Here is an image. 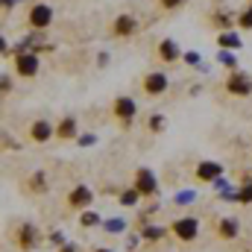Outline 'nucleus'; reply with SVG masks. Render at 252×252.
I'll list each match as a JSON object with an SVG mask.
<instances>
[{"instance_id": "nucleus-1", "label": "nucleus", "mask_w": 252, "mask_h": 252, "mask_svg": "<svg viewBox=\"0 0 252 252\" xmlns=\"http://www.w3.org/2000/svg\"><path fill=\"white\" fill-rule=\"evenodd\" d=\"M173 235H176L179 241H193V238L199 235V220H196V217H182V220H176V223H173Z\"/></svg>"}, {"instance_id": "nucleus-29", "label": "nucleus", "mask_w": 252, "mask_h": 252, "mask_svg": "<svg viewBox=\"0 0 252 252\" xmlns=\"http://www.w3.org/2000/svg\"><path fill=\"white\" fill-rule=\"evenodd\" d=\"M12 3H15V0H3V6H12Z\"/></svg>"}, {"instance_id": "nucleus-3", "label": "nucleus", "mask_w": 252, "mask_h": 252, "mask_svg": "<svg viewBox=\"0 0 252 252\" xmlns=\"http://www.w3.org/2000/svg\"><path fill=\"white\" fill-rule=\"evenodd\" d=\"M38 70V56L35 53H21L18 56V73L21 76H35Z\"/></svg>"}, {"instance_id": "nucleus-30", "label": "nucleus", "mask_w": 252, "mask_h": 252, "mask_svg": "<svg viewBox=\"0 0 252 252\" xmlns=\"http://www.w3.org/2000/svg\"><path fill=\"white\" fill-rule=\"evenodd\" d=\"M64 252H76V250H73V247H64Z\"/></svg>"}, {"instance_id": "nucleus-27", "label": "nucleus", "mask_w": 252, "mask_h": 252, "mask_svg": "<svg viewBox=\"0 0 252 252\" xmlns=\"http://www.w3.org/2000/svg\"><path fill=\"white\" fill-rule=\"evenodd\" d=\"M185 59H188L190 64H196V62H199V53H185Z\"/></svg>"}, {"instance_id": "nucleus-19", "label": "nucleus", "mask_w": 252, "mask_h": 252, "mask_svg": "<svg viewBox=\"0 0 252 252\" xmlns=\"http://www.w3.org/2000/svg\"><path fill=\"white\" fill-rule=\"evenodd\" d=\"M193 196H196L193 190H182V193H176V202H179V205H190V202H193Z\"/></svg>"}, {"instance_id": "nucleus-14", "label": "nucleus", "mask_w": 252, "mask_h": 252, "mask_svg": "<svg viewBox=\"0 0 252 252\" xmlns=\"http://www.w3.org/2000/svg\"><path fill=\"white\" fill-rule=\"evenodd\" d=\"M32 244H35V229L32 226H24L21 229V247L24 250H32Z\"/></svg>"}, {"instance_id": "nucleus-15", "label": "nucleus", "mask_w": 252, "mask_h": 252, "mask_svg": "<svg viewBox=\"0 0 252 252\" xmlns=\"http://www.w3.org/2000/svg\"><path fill=\"white\" fill-rule=\"evenodd\" d=\"M217 41H220V47H241V38H238V35H232V32H223Z\"/></svg>"}, {"instance_id": "nucleus-8", "label": "nucleus", "mask_w": 252, "mask_h": 252, "mask_svg": "<svg viewBox=\"0 0 252 252\" xmlns=\"http://www.w3.org/2000/svg\"><path fill=\"white\" fill-rule=\"evenodd\" d=\"M158 56H161L164 62H176V59H179V44H176L173 38L161 41V47H158Z\"/></svg>"}, {"instance_id": "nucleus-5", "label": "nucleus", "mask_w": 252, "mask_h": 252, "mask_svg": "<svg viewBox=\"0 0 252 252\" xmlns=\"http://www.w3.org/2000/svg\"><path fill=\"white\" fill-rule=\"evenodd\" d=\"M229 91H232V94L247 97V94L252 91V82L244 76V73H235V76H229Z\"/></svg>"}, {"instance_id": "nucleus-24", "label": "nucleus", "mask_w": 252, "mask_h": 252, "mask_svg": "<svg viewBox=\"0 0 252 252\" xmlns=\"http://www.w3.org/2000/svg\"><path fill=\"white\" fill-rule=\"evenodd\" d=\"M238 199H241V202H252V185L241 190V193H238Z\"/></svg>"}, {"instance_id": "nucleus-9", "label": "nucleus", "mask_w": 252, "mask_h": 252, "mask_svg": "<svg viewBox=\"0 0 252 252\" xmlns=\"http://www.w3.org/2000/svg\"><path fill=\"white\" fill-rule=\"evenodd\" d=\"M115 112H118L124 121H132V118H135V100H132V97H121V100L115 103Z\"/></svg>"}, {"instance_id": "nucleus-23", "label": "nucleus", "mask_w": 252, "mask_h": 252, "mask_svg": "<svg viewBox=\"0 0 252 252\" xmlns=\"http://www.w3.org/2000/svg\"><path fill=\"white\" fill-rule=\"evenodd\" d=\"M97 220H100V217H97V214H91V211H88V214H82V226H97Z\"/></svg>"}, {"instance_id": "nucleus-4", "label": "nucleus", "mask_w": 252, "mask_h": 252, "mask_svg": "<svg viewBox=\"0 0 252 252\" xmlns=\"http://www.w3.org/2000/svg\"><path fill=\"white\" fill-rule=\"evenodd\" d=\"M220 173H223V167H220L217 161H199V167H196V176H199V179H205V182L220 179Z\"/></svg>"}, {"instance_id": "nucleus-16", "label": "nucleus", "mask_w": 252, "mask_h": 252, "mask_svg": "<svg viewBox=\"0 0 252 252\" xmlns=\"http://www.w3.org/2000/svg\"><path fill=\"white\" fill-rule=\"evenodd\" d=\"M73 132H76V124H73L70 118H67V121H62V126H59V138H70Z\"/></svg>"}, {"instance_id": "nucleus-17", "label": "nucleus", "mask_w": 252, "mask_h": 252, "mask_svg": "<svg viewBox=\"0 0 252 252\" xmlns=\"http://www.w3.org/2000/svg\"><path fill=\"white\" fill-rule=\"evenodd\" d=\"M138 196H141V190H138V188H132V190H124V196H121V202H124V205H135V202H138Z\"/></svg>"}, {"instance_id": "nucleus-18", "label": "nucleus", "mask_w": 252, "mask_h": 252, "mask_svg": "<svg viewBox=\"0 0 252 252\" xmlns=\"http://www.w3.org/2000/svg\"><path fill=\"white\" fill-rule=\"evenodd\" d=\"M161 235H164V232H161L158 226H147V229H144V238H147V241H161Z\"/></svg>"}, {"instance_id": "nucleus-22", "label": "nucleus", "mask_w": 252, "mask_h": 252, "mask_svg": "<svg viewBox=\"0 0 252 252\" xmlns=\"http://www.w3.org/2000/svg\"><path fill=\"white\" fill-rule=\"evenodd\" d=\"M217 59H220L223 64H229V67H235V56H232V53H226V50H220V56H217Z\"/></svg>"}, {"instance_id": "nucleus-10", "label": "nucleus", "mask_w": 252, "mask_h": 252, "mask_svg": "<svg viewBox=\"0 0 252 252\" xmlns=\"http://www.w3.org/2000/svg\"><path fill=\"white\" fill-rule=\"evenodd\" d=\"M73 208H79V205H88L91 202V190L85 188V185H79V188H73V193H70V199H67Z\"/></svg>"}, {"instance_id": "nucleus-6", "label": "nucleus", "mask_w": 252, "mask_h": 252, "mask_svg": "<svg viewBox=\"0 0 252 252\" xmlns=\"http://www.w3.org/2000/svg\"><path fill=\"white\" fill-rule=\"evenodd\" d=\"M135 188L141 190V193H156V188H158V182H156V176L144 167V170H138V185Z\"/></svg>"}, {"instance_id": "nucleus-31", "label": "nucleus", "mask_w": 252, "mask_h": 252, "mask_svg": "<svg viewBox=\"0 0 252 252\" xmlns=\"http://www.w3.org/2000/svg\"><path fill=\"white\" fill-rule=\"evenodd\" d=\"M100 252H109V250H100Z\"/></svg>"}, {"instance_id": "nucleus-28", "label": "nucleus", "mask_w": 252, "mask_h": 252, "mask_svg": "<svg viewBox=\"0 0 252 252\" xmlns=\"http://www.w3.org/2000/svg\"><path fill=\"white\" fill-rule=\"evenodd\" d=\"M182 0H164V6H179Z\"/></svg>"}, {"instance_id": "nucleus-2", "label": "nucleus", "mask_w": 252, "mask_h": 252, "mask_svg": "<svg viewBox=\"0 0 252 252\" xmlns=\"http://www.w3.org/2000/svg\"><path fill=\"white\" fill-rule=\"evenodd\" d=\"M50 21H53V9L50 6H44V3L32 6V12H30V24L32 27H47Z\"/></svg>"}, {"instance_id": "nucleus-7", "label": "nucleus", "mask_w": 252, "mask_h": 252, "mask_svg": "<svg viewBox=\"0 0 252 252\" xmlns=\"http://www.w3.org/2000/svg\"><path fill=\"white\" fill-rule=\"evenodd\" d=\"M144 88H147V94H161L167 88V76L164 73H150L147 82H144Z\"/></svg>"}, {"instance_id": "nucleus-20", "label": "nucleus", "mask_w": 252, "mask_h": 252, "mask_svg": "<svg viewBox=\"0 0 252 252\" xmlns=\"http://www.w3.org/2000/svg\"><path fill=\"white\" fill-rule=\"evenodd\" d=\"M106 232H124V220H118V217L109 220V223H106Z\"/></svg>"}, {"instance_id": "nucleus-11", "label": "nucleus", "mask_w": 252, "mask_h": 252, "mask_svg": "<svg viewBox=\"0 0 252 252\" xmlns=\"http://www.w3.org/2000/svg\"><path fill=\"white\" fill-rule=\"evenodd\" d=\"M50 135H53V126H50V124L38 121V124L32 126V138H35V141H47Z\"/></svg>"}, {"instance_id": "nucleus-21", "label": "nucleus", "mask_w": 252, "mask_h": 252, "mask_svg": "<svg viewBox=\"0 0 252 252\" xmlns=\"http://www.w3.org/2000/svg\"><path fill=\"white\" fill-rule=\"evenodd\" d=\"M241 27H244V30H250V27H252V6L241 15Z\"/></svg>"}, {"instance_id": "nucleus-26", "label": "nucleus", "mask_w": 252, "mask_h": 252, "mask_svg": "<svg viewBox=\"0 0 252 252\" xmlns=\"http://www.w3.org/2000/svg\"><path fill=\"white\" fill-rule=\"evenodd\" d=\"M50 241H53L56 247H64V244H62V241H64V238H62V232H53V238H50Z\"/></svg>"}, {"instance_id": "nucleus-25", "label": "nucleus", "mask_w": 252, "mask_h": 252, "mask_svg": "<svg viewBox=\"0 0 252 252\" xmlns=\"http://www.w3.org/2000/svg\"><path fill=\"white\" fill-rule=\"evenodd\" d=\"M161 124H164V118H161V115H156V118H150V126H153V129H161Z\"/></svg>"}, {"instance_id": "nucleus-13", "label": "nucleus", "mask_w": 252, "mask_h": 252, "mask_svg": "<svg viewBox=\"0 0 252 252\" xmlns=\"http://www.w3.org/2000/svg\"><path fill=\"white\" fill-rule=\"evenodd\" d=\"M220 235H223V238H235V235H238V220H235V217H226V220L220 223Z\"/></svg>"}, {"instance_id": "nucleus-12", "label": "nucleus", "mask_w": 252, "mask_h": 252, "mask_svg": "<svg viewBox=\"0 0 252 252\" xmlns=\"http://www.w3.org/2000/svg\"><path fill=\"white\" fill-rule=\"evenodd\" d=\"M132 30H135V18H129V15L118 18V24H115V32H118V35H129Z\"/></svg>"}]
</instances>
